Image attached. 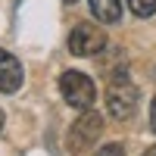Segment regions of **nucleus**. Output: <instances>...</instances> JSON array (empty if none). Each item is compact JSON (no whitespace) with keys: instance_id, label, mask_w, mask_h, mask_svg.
Listing matches in <instances>:
<instances>
[{"instance_id":"5","label":"nucleus","mask_w":156,"mask_h":156,"mask_svg":"<svg viewBox=\"0 0 156 156\" xmlns=\"http://www.w3.org/2000/svg\"><path fill=\"white\" fill-rule=\"evenodd\" d=\"M22 87V62L6 53V50H0V90L3 94H16Z\"/></svg>"},{"instance_id":"4","label":"nucleus","mask_w":156,"mask_h":156,"mask_svg":"<svg viewBox=\"0 0 156 156\" xmlns=\"http://www.w3.org/2000/svg\"><path fill=\"white\" fill-rule=\"evenodd\" d=\"M103 47H106V31H103L100 25L81 22V25H75V31L69 34V50L75 56H97Z\"/></svg>"},{"instance_id":"6","label":"nucleus","mask_w":156,"mask_h":156,"mask_svg":"<svg viewBox=\"0 0 156 156\" xmlns=\"http://www.w3.org/2000/svg\"><path fill=\"white\" fill-rule=\"evenodd\" d=\"M87 3H90V12H94V19H97V22H103V25L119 22V16H122L119 0H87Z\"/></svg>"},{"instance_id":"2","label":"nucleus","mask_w":156,"mask_h":156,"mask_svg":"<svg viewBox=\"0 0 156 156\" xmlns=\"http://www.w3.org/2000/svg\"><path fill=\"white\" fill-rule=\"evenodd\" d=\"M106 109H109L112 119H119V122L131 119L134 109H137V87H134V81H128L125 75H115L109 81V87H106Z\"/></svg>"},{"instance_id":"8","label":"nucleus","mask_w":156,"mask_h":156,"mask_svg":"<svg viewBox=\"0 0 156 156\" xmlns=\"http://www.w3.org/2000/svg\"><path fill=\"white\" fill-rule=\"evenodd\" d=\"M97 156H125V147H122V144H106Z\"/></svg>"},{"instance_id":"7","label":"nucleus","mask_w":156,"mask_h":156,"mask_svg":"<svg viewBox=\"0 0 156 156\" xmlns=\"http://www.w3.org/2000/svg\"><path fill=\"white\" fill-rule=\"evenodd\" d=\"M128 6H131L134 16L147 19V16H153V12H156V0H128Z\"/></svg>"},{"instance_id":"10","label":"nucleus","mask_w":156,"mask_h":156,"mask_svg":"<svg viewBox=\"0 0 156 156\" xmlns=\"http://www.w3.org/2000/svg\"><path fill=\"white\" fill-rule=\"evenodd\" d=\"M144 156H156V144H153V147H150V150H147Z\"/></svg>"},{"instance_id":"12","label":"nucleus","mask_w":156,"mask_h":156,"mask_svg":"<svg viewBox=\"0 0 156 156\" xmlns=\"http://www.w3.org/2000/svg\"><path fill=\"white\" fill-rule=\"evenodd\" d=\"M66 3H75V0H66Z\"/></svg>"},{"instance_id":"9","label":"nucleus","mask_w":156,"mask_h":156,"mask_svg":"<svg viewBox=\"0 0 156 156\" xmlns=\"http://www.w3.org/2000/svg\"><path fill=\"white\" fill-rule=\"evenodd\" d=\"M150 125H153V131H156V97H153V106H150Z\"/></svg>"},{"instance_id":"3","label":"nucleus","mask_w":156,"mask_h":156,"mask_svg":"<svg viewBox=\"0 0 156 156\" xmlns=\"http://www.w3.org/2000/svg\"><path fill=\"white\" fill-rule=\"evenodd\" d=\"M59 90H62V97H66V103L75 106V109H87V106H94V100H97V87H94V81H90L84 72H62Z\"/></svg>"},{"instance_id":"1","label":"nucleus","mask_w":156,"mask_h":156,"mask_svg":"<svg viewBox=\"0 0 156 156\" xmlns=\"http://www.w3.org/2000/svg\"><path fill=\"white\" fill-rule=\"evenodd\" d=\"M100 134H103V119L87 106V109H81V115L72 122L69 137H66V147H69V153L81 156V153H87V147L94 144Z\"/></svg>"},{"instance_id":"11","label":"nucleus","mask_w":156,"mask_h":156,"mask_svg":"<svg viewBox=\"0 0 156 156\" xmlns=\"http://www.w3.org/2000/svg\"><path fill=\"white\" fill-rule=\"evenodd\" d=\"M0 128H3V109H0Z\"/></svg>"}]
</instances>
